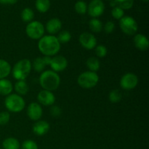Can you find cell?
Instances as JSON below:
<instances>
[{
  "label": "cell",
  "instance_id": "cell-1",
  "mask_svg": "<svg viewBox=\"0 0 149 149\" xmlns=\"http://www.w3.org/2000/svg\"><path fill=\"white\" fill-rule=\"evenodd\" d=\"M38 48L45 56H53L61 49V43L54 35L43 36L39 41Z\"/></svg>",
  "mask_w": 149,
  "mask_h": 149
},
{
  "label": "cell",
  "instance_id": "cell-2",
  "mask_svg": "<svg viewBox=\"0 0 149 149\" xmlns=\"http://www.w3.org/2000/svg\"><path fill=\"white\" fill-rule=\"evenodd\" d=\"M39 84L43 90L52 92L57 90L61 84V78L56 72L51 70L45 71L39 77Z\"/></svg>",
  "mask_w": 149,
  "mask_h": 149
},
{
  "label": "cell",
  "instance_id": "cell-3",
  "mask_svg": "<svg viewBox=\"0 0 149 149\" xmlns=\"http://www.w3.org/2000/svg\"><path fill=\"white\" fill-rule=\"evenodd\" d=\"M32 63L29 59H22L17 61L13 68V76L16 80H25L30 74Z\"/></svg>",
  "mask_w": 149,
  "mask_h": 149
},
{
  "label": "cell",
  "instance_id": "cell-4",
  "mask_svg": "<svg viewBox=\"0 0 149 149\" xmlns=\"http://www.w3.org/2000/svg\"><path fill=\"white\" fill-rule=\"evenodd\" d=\"M6 109L10 112L19 113L24 109L26 103L23 97L17 94H10L4 100Z\"/></svg>",
  "mask_w": 149,
  "mask_h": 149
},
{
  "label": "cell",
  "instance_id": "cell-5",
  "mask_svg": "<svg viewBox=\"0 0 149 149\" xmlns=\"http://www.w3.org/2000/svg\"><path fill=\"white\" fill-rule=\"evenodd\" d=\"M99 81V77L96 72L84 71L77 79V83L84 89H91L95 87Z\"/></svg>",
  "mask_w": 149,
  "mask_h": 149
},
{
  "label": "cell",
  "instance_id": "cell-6",
  "mask_svg": "<svg viewBox=\"0 0 149 149\" xmlns=\"http://www.w3.org/2000/svg\"><path fill=\"white\" fill-rule=\"evenodd\" d=\"M119 26L122 32L128 36H132L138 31V25L136 20L130 16H125L119 20Z\"/></svg>",
  "mask_w": 149,
  "mask_h": 149
},
{
  "label": "cell",
  "instance_id": "cell-7",
  "mask_svg": "<svg viewBox=\"0 0 149 149\" xmlns=\"http://www.w3.org/2000/svg\"><path fill=\"white\" fill-rule=\"evenodd\" d=\"M26 33L32 39H40L45 33V27L39 21H31L26 28Z\"/></svg>",
  "mask_w": 149,
  "mask_h": 149
},
{
  "label": "cell",
  "instance_id": "cell-8",
  "mask_svg": "<svg viewBox=\"0 0 149 149\" xmlns=\"http://www.w3.org/2000/svg\"><path fill=\"white\" fill-rule=\"evenodd\" d=\"M138 84V78L133 73L125 74L120 80V85L122 89L126 90H133Z\"/></svg>",
  "mask_w": 149,
  "mask_h": 149
},
{
  "label": "cell",
  "instance_id": "cell-9",
  "mask_svg": "<svg viewBox=\"0 0 149 149\" xmlns=\"http://www.w3.org/2000/svg\"><path fill=\"white\" fill-rule=\"evenodd\" d=\"M105 5L102 0H92L87 7L88 14L93 18L102 15L104 13Z\"/></svg>",
  "mask_w": 149,
  "mask_h": 149
},
{
  "label": "cell",
  "instance_id": "cell-10",
  "mask_svg": "<svg viewBox=\"0 0 149 149\" xmlns=\"http://www.w3.org/2000/svg\"><path fill=\"white\" fill-rule=\"evenodd\" d=\"M80 44L86 49H93L97 45V39L95 36L89 32H84L79 36Z\"/></svg>",
  "mask_w": 149,
  "mask_h": 149
},
{
  "label": "cell",
  "instance_id": "cell-11",
  "mask_svg": "<svg viewBox=\"0 0 149 149\" xmlns=\"http://www.w3.org/2000/svg\"><path fill=\"white\" fill-rule=\"evenodd\" d=\"M52 71L55 72H61L64 71L68 66V61L66 58L62 55H57L52 58L51 63L49 64Z\"/></svg>",
  "mask_w": 149,
  "mask_h": 149
},
{
  "label": "cell",
  "instance_id": "cell-12",
  "mask_svg": "<svg viewBox=\"0 0 149 149\" xmlns=\"http://www.w3.org/2000/svg\"><path fill=\"white\" fill-rule=\"evenodd\" d=\"M37 99L41 104L45 106H50L55 103V96L52 92L43 90L39 93Z\"/></svg>",
  "mask_w": 149,
  "mask_h": 149
},
{
  "label": "cell",
  "instance_id": "cell-13",
  "mask_svg": "<svg viewBox=\"0 0 149 149\" xmlns=\"http://www.w3.org/2000/svg\"><path fill=\"white\" fill-rule=\"evenodd\" d=\"M43 113L42 107L38 103H31L27 109V114L29 119L33 121H39Z\"/></svg>",
  "mask_w": 149,
  "mask_h": 149
},
{
  "label": "cell",
  "instance_id": "cell-14",
  "mask_svg": "<svg viewBox=\"0 0 149 149\" xmlns=\"http://www.w3.org/2000/svg\"><path fill=\"white\" fill-rule=\"evenodd\" d=\"M49 128H50L49 124L47 121L39 120L35 122L32 130L35 135L38 136H43L49 132Z\"/></svg>",
  "mask_w": 149,
  "mask_h": 149
},
{
  "label": "cell",
  "instance_id": "cell-15",
  "mask_svg": "<svg viewBox=\"0 0 149 149\" xmlns=\"http://www.w3.org/2000/svg\"><path fill=\"white\" fill-rule=\"evenodd\" d=\"M134 45L135 47L141 51H146L149 47V42L146 36L142 33H138L134 36Z\"/></svg>",
  "mask_w": 149,
  "mask_h": 149
},
{
  "label": "cell",
  "instance_id": "cell-16",
  "mask_svg": "<svg viewBox=\"0 0 149 149\" xmlns=\"http://www.w3.org/2000/svg\"><path fill=\"white\" fill-rule=\"evenodd\" d=\"M62 23L58 18H52L48 20L46 24V29L50 34H55L61 31Z\"/></svg>",
  "mask_w": 149,
  "mask_h": 149
},
{
  "label": "cell",
  "instance_id": "cell-17",
  "mask_svg": "<svg viewBox=\"0 0 149 149\" xmlns=\"http://www.w3.org/2000/svg\"><path fill=\"white\" fill-rule=\"evenodd\" d=\"M13 90V86L11 81L6 79H0V95H9Z\"/></svg>",
  "mask_w": 149,
  "mask_h": 149
},
{
  "label": "cell",
  "instance_id": "cell-18",
  "mask_svg": "<svg viewBox=\"0 0 149 149\" xmlns=\"http://www.w3.org/2000/svg\"><path fill=\"white\" fill-rule=\"evenodd\" d=\"M14 89L17 94L20 96L26 95L29 93V85L25 80H19V81H16L14 86Z\"/></svg>",
  "mask_w": 149,
  "mask_h": 149
},
{
  "label": "cell",
  "instance_id": "cell-19",
  "mask_svg": "<svg viewBox=\"0 0 149 149\" xmlns=\"http://www.w3.org/2000/svg\"><path fill=\"white\" fill-rule=\"evenodd\" d=\"M11 65L7 61L0 59V79H5L11 72Z\"/></svg>",
  "mask_w": 149,
  "mask_h": 149
},
{
  "label": "cell",
  "instance_id": "cell-20",
  "mask_svg": "<svg viewBox=\"0 0 149 149\" xmlns=\"http://www.w3.org/2000/svg\"><path fill=\"white\" fill-rule=\"evenodd\" d=\"M3 149H20V144L15 138H7L2 142Z\"/></svg>",
  "mask_w": 149,
  "mask_h": 149
},
{
  "label": "cell",
  "instance_id": "cell-21",
  "mask_svg": "<svg viewBox=\"0 0 149 149\" xmlns=\"http://www.w3.org/2000/svg\"><path fill=\"white\" fill-rule=\"evenodd\" d=\"M87 68H89L90 71H93V72H96V71H98L100 69V61L95 57H90L87 60Z\"/></svg>",
  "mask_w": 149,
  "mask_h": 149
},
{
  "label": "cell",
  "instance_id": "cell-22",
  "mask_svg": "<svg viewBox=\"0 0 149 149\" xmlns=\"http://www.w3.org/2000/svg\"><path fill=\"white\" fill-rule=\"evenodd\" d=\"M36 8L40 13H46L49 10L50 7V1L49 0H36Z\"/></svg>",
  "mask_w": 149,
  "mask_h": 149
},
{
  "label": "cell",
  "instance_id": "cell-23",
  "mask_svg": "<svg viewBox=\"0 0 149 149\" xmlns=\"http://www.w3.org/2000/svg\"><path fill=\"white\" fill-rule=\"evenodd\" d=\"M89 27L94 33H99L103 29V24L97 18H93L89 22Z\"/></svg>",
  "mask_w": 149,
  "mask_h": 149
},
{
  "label": "cell",
  "instance_id": "cell-24",
  "mask_svg": "<svg viewBox=\"0 0 149 149\" xmlns=\"http://www.w3.org/2000/svg\"><path fill=\"white\" fill-rule=\"evenodd\" d=\"M34 17V13L31 8H25L23 9L21 13V18L26 23H30L33 20Z\"/></svg>",
  "mask_w": 149,
  "mask_h": 149
},
{
  "label": "cell",
  "instance_id": "cell-25",
  "mask_svg": "<svg viewBox=\"0 0 149 149\" xmlns=\"http://www.w3.org/2000/svg\"><path fill=\"white\" fill-rule=\"evenodd\" d=\"M32 66H33V69L36 72H42V71H44V69H45L47 65H45L42 57H37L33 61Z\"/></svg>",
  "mask_w": 149,
  "mask_h": 149
},
{
  "label": "cell",
  "instance_id": "cell-26",
  "mask_svg": "<svg viewBox=\"0 0 149 149\" xmlns=\"http://www.w3.org/2000/svg\"><path fill=\"white\" fill-rule=\"evenodd\" d=\"M122 98V93L119 90H113L110 92L109 95V99L111 103H119Z\"/></svg>",
  "mask_w": 149,
  "mask_h": 149
},
{
  "label": "cell",
  "instance_id": "cell-27",
  "mask_svg": "<svg viewBox=\"0 0 149 149\" xmlns=\"http://www.w3.org/2000/svg\"><path fill=\"white\" fill-rule=\"evenodd\" d=\"M116 6L122 10H130L132 8L134 4V0H114Z\"/></svg>",
  "mask_w": 149,
  "mask_h": 149
},
{
  "label": "cell",
  "instance_id": "cell-28",
  "mask_svg": "<svg viewBox=\"0 0 149 149\" xmlns=\"http://www.w3.org/2000/svg\"><path fill=\"white\" fill-rule=\"evenodd\" d=\"M57 39L61 44L67 43V42H70V40L71 39V34L68 31H62L57 36Z\"/></svg>",
  "mask_w": 149,
  "mask_h": 149
},
{
  "label": "cell",
  "instance_id": "cell-29",
  "mask_svg": "<svg viewBox=\"0 0 149 149\" xmlns=\"http://www.w3.org/2000/svg\"><path fill=\"white\" fill-rule=\"evenodd\" d=\"M75 10L78 14L84 15L87 11V5L84 1H78L75 4Z\"/></svg>",
  "mask_w": 149,
  "mask_h": 149
},
{
  "label": "cell",
  "instance_id": "cell-30",
  "mask_svg": "<svg viewBox=\"0 0 149 149\" xmlns=\"http://www.w3.org/2000/svg\"><path fill=\"white\" fill-rule=\"evenodd\" d=\"M124 15H125V12L124 10H122V8H120L118 6L113 7L111 10V15L113 18L116 19V20H120L121 18L124 17Z\"/></svg>",
  "mask_w": 149,
  "mask_h": 149
},
{
  "label": "cell",
  "instance_id": "cell-31",
  "mask_svg": "<svg viewBox=\"0 0 149 149\" xmlns=\"http://www.w3.org/2000/svg\"><path fill=\"white\" fill-rule=\"evenodd\" d=\"M95 54L98 58H104L106 55H107L108 49L104 45H98L96 46L95 47Z\"/></svg>",
  "mask_w": 149,
  "mask_h": 149
},
{
  "label": "cell",
  "instance_id": "cell-32",
  "mask_svg": "<svg viewBox=\"0 0 149 149\" xmlns=\"http://www.w3.org/2000/svg\"><path fill=\"white\" fill-rule=\"evenodd\" d=\"M22 149H38V146L35 141L26 140L22 143Z\"/></svg>",
  "mask_w": 149,
  "mask_h": 149
},
{
  "label": "cell",
  "instance_id": "cell-33",
  "mask_svg": "<svg viewBox=\"0 0 149 149\" xmlns=\"http://www.w3.org/2000/svg\"><path fill=\"white\" fill-rule=\"evenodd\" d=\"M10 119V113L7 111H2L0 113V125H5L9 122Z\"/></svg>",
  "mask_w": 149,
  "mask_h": 149
},
{
  "label": "cell",
  "instance_id": "cell-34",
  "mask_svg": "<svg viewBox=\"0 0 149 149\" xmlns=\"http://www.w3.org/2000/svg\"><path fill=\"white\" fill-rule=\"evenodd\" d=\"M49 113H50L51 116L54 118H58L61 115L62 113V111L61 109L58 106H52L51 107L50 111H49Z\"/></svg>",
  "mask_w": 149,
  "mask_h": 149
},
{
  "label": "cell",
  "instance_id": "cell-35",
  "mask_svg": "<svg viewBox=\"0 0 149 149\" xmlns=\"http://www.w3.org/2000/svg\"><path fill=\"white\" fill-rule=\"evenodd\" d=\"M115 29V24L112 21H108L104 26V31L106 33L109 34L113 31Z\"/></svg>",
  "mask_w": 149,
  "mask_h": 149
},
{
  "label": "cell",
  "instance_id": "cell-36",
  "mask_svg": "<svg viewBox=\"0 0 149 149\" xmlns=\"http://www.w3.org/2000/svg\"><path fill=\"white\" fill-rule=\"evenodd\" d=\"M17 0H0V3L3 4H14Z\"/></svg>",
  "mask_w": 149,
  "mask_h": 149
},
{
  "label": "cell",
  "instance_id": "cell-37",
  "mask_svg": "<svg viewBox=\"0 0 149 149\" xmlns=\"http://www.w3.org/2000/svg\"><path fill=\"white\" fill-rule=\"evenodd\" d=\"M42 58H43V61L44 62H45V65H49V64H50L51 63V60H52V58H51L50 56H44L42 57Z\"/></svg>",
  "mask_w": 149,
  "mask_h": 149
},
{
  "label": "cell",
  "instance_id": "cell-38",
  "mask_svg": "<svg viewBox=\"0 0 149 149\" xmlns=\"http://www.w3.org/2000/svg\"><path fill=\"white\" fill-rule=\"evenodd\" d=\"M110 4H111V6L112 7H116V2H115L114 0H111Z\"/></svg>",
  "mask_w": 149,
  "mask_h": 149
},
{
  "label": "cell",
  "instance_id": "cell-39",
  "mask_svg": "<svg viewBox=\"0 0 149 149\" xmlns=\"http://www.w3.org/2000/svg\"><path fill=\"white\" fill-rule=\"evenodd\" d=\"M142 1H143V2H148V0H141Z\"/></svg>",
  "mask_w": 149,
  "mask_h": 149
},
{
  "label": "cell",
  "instance_id": "cell-40",
  "mask_svg": "<svg viewBox=\"0 0 149 149\" xmlns=\"http://www.w3.org/2000/svg\"><path fill=\"white\" fill-rule=\"evenodd\" d=\"M0 149H2V148H0Z\"/></svg>",
  "mask_w": 149,
  "mask_h": 149
},
{
  "label": "cell",
  "instance_id": "cell-41",
  "mask_svg": "<svg viewBox=\"0 0 149 149\" xmlns=\"http://www.w3.org/2000/svg\"><path fill=\"white\" fill-rule=\"evenodd\" d=\"M110 1H111V0H110Z\"/></svg>",
  "mask_w": 149,
  "mask_h": 149
}]
</instances>
